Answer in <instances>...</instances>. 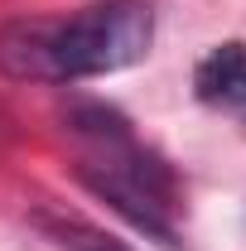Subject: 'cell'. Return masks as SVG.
<instances>
[{
  "label": "cell",
  "mask_w": 246,
  "mask_h": 251,
  "mask_svg": "<svg viewBox=\"0 0 246 251\" xmlns=\"http://www.w3.org/2000/svg\"><path fill=\"white\" fill-rule=\"evenodd\" d=\"M73 135L87 150L82 155L87 188L101 193L140 232H150L159 242H174L179 188H174V174L164 169V159H154L111 106H82V111H73Z\"/></svg>",
  "instance_id": "cell-2"
},
{
  "label": "cell",
  "mask_w": 246,
  "mask_h": 251,
  "mask_svg": "<svg viewBox=\"0 0 246 251\" xmlns=\"http://www.w3.org/2000/svg\"><path fill=\"white\" fill-rule=\"evenodd\" d=\"M87 251H121V247H106V242H97V247H87Z\"/></svg>",
  "instance_id": "cell-4"
},
{
  "label": "cell",
  "mask_w": 246,
  "mask_h": 251,
  "mask_svg": "<svg viewBox=\"0 0 246 251\" xmlns=\"http://www.w3.org/2000/svg\"><path fill=\"white\" fill-rule=\"evenodd\" d=\"M193 97L203 106H217V111L246 121V44H237V39L217 44L193 68Z\"/></svg>",
  "instance_id": "cell-3"
},
{
  "label": "cell",
  "mask_w": 246,
  "mask_h": 251,
  "mask_svg": "<svg viewBox=\"0 0 246 251\" xmlns=\"http://www.w3.org/2000/svg\"><path fill=\"white\" fill-rule=\"evenodd\" d=\"M154 15L140 0H101L63 20L0 25V73L15 82H87L150 53Z\"/></svg>",
  "instance_id": "cell-1"
}]
</instances>
